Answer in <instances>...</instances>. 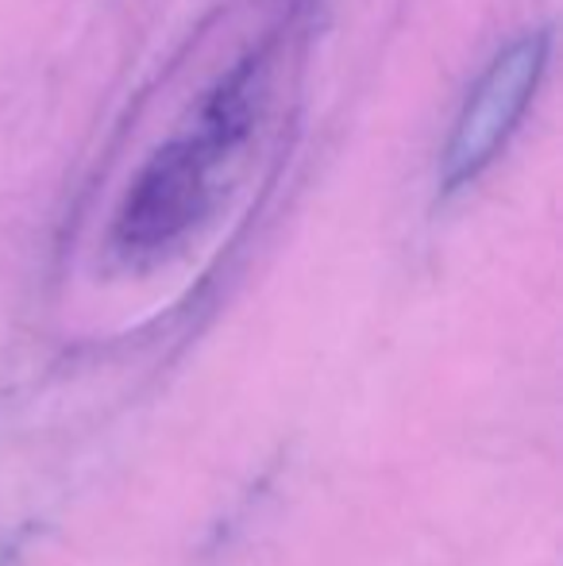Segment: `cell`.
Returning a JSON list of instances; mask_svg holds the SVG:
<instances>
[{
    "label": "cell",
    "mask_w": 563,
    "mask_h": 566,
    "mask_svg": "<svg viewBox=\"0 0 563 566\" xmlns=\"http://www.w3.org/2000/svg\"><path fill=\"white\" fill-rule=\"evenodd\" d=\"M549 51L552 31L536 28L505 43L490 59V66L482 70V77L467 93L463 108L451 124L448 147L440 155V193L467 189L502 155L510 135L518 132L521 116L533 105L536 85L549 70Z\"/></svg>",
    "instance_id": "1"
},
{
    "label": "cell",
    "mask_w": 563,
    "mask_h": 566,
    "mask_svg": "<svg viewBox=\"0 0 563 566\" xmlns=\"http://www.w3.org/2000/svg\"><path fill=\"white\" fill-rule=\"evenodd\" d=\"M15 547H20V536L0 539V566H12V559H15Z\"/></svg>",
    "instance_id": "3"
},
{
    "label": "cell",
    "mask_w": 563,
    "mask_h": 566,
    "mask_svg": "<svg viewBox=\"0 0 563 566\" xmlns=\"http://www.w3.org/2000/svg\"><path fill=\"white\" fill-rule=\"evenodd\" d=\"M225 150L201 132L174 139L150 155L132 181L113 224V243L124 259H155L194 231L212 201V166Z\"/></svg>",
    "instance_id": "2"
}]
</instances>
